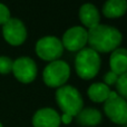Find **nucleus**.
I'll list each match as a JSON object with an SVG mask.
<instances>
[{"label": "nucleus", "instance_id": "f03ea898", "mask_svg": "<svg viewBox=\"0 0 127 127\" xmlns=\"http://www.w3.org/2000/svg\"><path fill=\"white\" fill-rule=\"evenodd\" d=\"M56 101L64 114L72 117L77 116L84 107V100L80 93L69 85H64L58 88L56 92Z\"/></svg>", "mask_w": 127, "mask_h": 127}, {"label": "nucleus", "instance_id": "f8f14e48", "mask_svg": "<svg viewBox=\"0 0 127 127\" xmlns=\"http://www.w3.org/2000/svg\"><path fill=\"white\" fill-rule=\"evenodd\" d=\"M110 70L118 76L127 72V49L117 48L112 53L109 58Z\"/></svg>", "mask_w": 127, "mask_h": 127}, {"label": "nucleus", "instance_id": "dca6fc26", "mask_svg": "<svg viewBox=\"0 0 127 127\" xmlns=\"http://www.w3.org/2000/svg\"><path fill=\"white\" fill-rule=\"evenodd\" d=\"M116 88L119 96L127 100V72L118 77V80L116 83Z\"/></svg>", "mask_w": 127, "mask_h": 127}, {"label": "nucleus", "instance_id": "20e7f679", "mask_svg": "<svg viewBox=\"0 0 127 127\" xmlns=\"http://www.w3.org/2000/svg\"><path fill=\"white\" fill-rule=\"evenodd\" d=\"M70 76V68L64 60H54L45 67L42 78L47 86L59 88L66 84Z\"/></svg>", "mask_w": 127, "mask_h": 127}, {"label": "nucleus", "instance_id": "1a4fd4ad", "mask_svg": "<svg viewBox=\"0 0 127 127\" xmlns=\"http://www.w3.org/2000/svg\"><path fill=\"white\" fill-rule=\"evenodd\" d=\"M88 41V32L84 27L76 26L69 28L63 37V46L69 51H79L85 48Z\"/></svg>", "mask_w": 127, "mask_h": 127}, {"label": "nucleus", "instance_id": "39448f33", "mask_svg": "<svg viewBox=\"0 0 127 127\" xmlns=\"http://www.w3.org/2000/svg\"><path fill=\"white\" fill-rule=\"evenodd\" d=\"M104 112L113 123L118 125L127 124V100L122 98L116 92H110L104 105Z\"/></svg>", "mask_w": 127, "mask_h": 127}, {"label": "nucleus", "instance_id": "9b49d317", "mask_svg": "<svg viewBox=\"0 0 127 127\" xmlns=\"http://www.w3.org/2000/svg\"><path fill=\"white\" fill-rule=\"evenodd\" d=\"M79 18L83 25L87 28H94L99 25L100 16L97 8L92 3H84L79 9Z\"/></svg>", "mask_w": 127, "mask_h": 127}, {"label": "nucleus", "instance_id": "7ed1b4c3", "mask_svg": "<svg viewBox=\"0 0 127 127\" xmlns=\"http://www.w3.org/2000/svg\"><path fill=\"white\" fill-rule=\"evenodd\" d=\"M76 71L80 78L92 79L98 74L100 68V57L92 48H83L78 51L75 60Z\"/></svg>", "mask_w": 127, "mask_h": 127}, {"label": "nucleus", "instance_id": "aec40b11", "mask_svg": "<svg viewBox=\"0 0 127 127\" xmlns=\"http://www.w3.org/2000/svg\"><path fill=\"white\" fill-rule=\"evenodd\" d=\"M72 121V116H70V115H67V114H63L62 116H60V123H64V124H70Z\"/></svg>", "mask_w": 127, "mask_h": 127}, {"label": "nucleus", "instance_id": "4468645a", "mask_svg": "<svg viewBox=\"0 0 127 127\" xmlns=\"http://www.w3.org/2000/svg\"><path fill=\"white\" fill-rule=\"evenodd\" d=\"M127 11V0H107L103 7V13L107 18H118Z\"/></svg>", "mask_w": 127, "mask_h": 127}, {"label": "nucleus", "instance_id": "6e6552de", "mask_svg": "<svg viewBox=\"0 0 127 127\" xmlns=\"http://www.w3.org/2000/svg\"><path fill=\"white\" fill-rule=\"evenodd\" d=\"M11 71L20 83L29 84L37 76V65L29 57H19L13 62Z\"/></svg>", "mask_w": 127, "mask_h": 127}, {"label": "nucleus", "instance_id": "4be33fe9", "mask_svg": "<svg viewBox=\"0 0 127 127\" xmlns=\"http://www.w3.org/2000/svg\"><path fill=\"white\" fill-rule=\"evenodd\" d=\"M0 127H2V124L1 123H0Z\"/></svg>", "mask_w": 127, "mask_h": 127}, {"label": "nucleus", "instance_id": "f3484780", "mask_svg": "<svg viewBox=\"0 0 127 127\" xmlns=\"http://www.w3.org/2000/svg\"><path fill=\"white\" fill-rule=\"evenodd\" d=\"M12 64L13 62L9 57L6 56H0V74L6 75L12 70Z\"/></svg>", "mask_w": 127, "mask_h": 127}, {"label": "nucleus", "instance_id": "6ab92c4d", "mask_svg": "<svg viewBox=\"0 0 127 127\" xmlns=\"http://www.w3.org/2000/svg\"><path fill=\"white\" fill-rule=\"evenodd\" d=\"M118 75L115 74V72H113L112 70H109L108 72H106L105 77H104V81H105V85L109 86V85H114V84L117 83V80H118Z\"/></svg>", "mask_w": 127, "mask_h": 127}, {"label": "nucleus", "instance_id": "423d86ee", "mask_svg": "<svg viewBox=\"0 0 127 127\" xmlns=\"http://www.w3.org/2000/svg\"><path fill=\"white\" fill-rule=\"evenodd\" d=\"M36 53L38 57L47 62L58 60L63 55L64 46L59 39L54 36H47L39 39L36 44Z\"/></svg>", "mask_w": 127, "mask_h": 127}, {"label": "nucleus", "instance_id": "0eeeda50", "mask_svg": "<svg viewBox=\"0 0 127 127\" xmlns=\"http://www.w3.org/2000/svg\"><path fill=\"white\" fill-rule=\"evenodd\" d=\"M3 38L11 46H20L27 38V29L24 22L17 18H10L4 25H2Z\"/></svg>", "mask_w": 127, "mask_h": 127}, {"label": "nucleus", "instance_id": "ddd939ff", "mask_svg": "<svg viewBox=\"0 0 127 127\" xmlns=\"http://www.w3.org/2000/svg\"><path fill=\"white\" fill-rule=\"evenodd\" d=\"M76 117L78 124L84 127H94L101 122V114L96 108H83Z\"/></svg>", "mask_w": 127, "mask_h": 127}, {"label": "nucleus", "instance_id": "2eb2a0df", "mask_svg": "<svg viewBox=\"0 0 127 127\" xmlns=\"http://www.w3.org/2000/svg\"><path fill=\"white\" fill-rule=\"evenodd\" d=\"M112 90L109 89L107 85L103 83H95L93 85H90V87L88 88V96L95 103H103L106 101L107 98L109 97V94Z\"/></svg>", "mask_w": 127, "mask_h": 127}, {"label": "nucleus", "instance_id": "9d476101", "mask_svg": "<svg viewBox=\"0 0 127 127\" xmlns=\"http://www.w3.org/2000/svg\"><path fill=\"white\" fill-rule=\"evenodd\" d=\"M33 127H59L60 116L53 108H41L32 117Z\"/></svg>", "mask_w": 127, "mask_h": 127}, {"label": "nucleus", "instance_id": "412c9836", "mask_svg": "<svg viewBox=\"0 0 127 127\" xmlns=\"http://www.w3.org/2000/svg\"><path fill=\"white\" fill-rule=\"evenodd\" d=\"M124 127H127V124H125V125H124Z\"/></svg>", "mask_w": 127, "mask_h": 127}, {"label": "nucleus", "instance_id": "f257e3e1", "mask_svg": "<svg viewBox=\"0 0 127 127\" xmlns=\"http://www.w3.org/2000/svg\"><path fill=\"white\" fill-rule=\"evenodd\" d=\"M87 32V44H89L90 48L97 53L114 51L118 48L123 39V36L118 29L106 25H97L94 28H90Z\"/></svg>", "mask_w": 127, "mask_h": 127}, {"label": "nucleus", "instance_id": "a211bd4d", "mask_svg": "<svg viewBox=\"0 0 127 127\" xmlns=\"http://www.w3.org/2000/svg\"><path fill=\"white\" fill-rule=\"evenodd\" d=\"M10 10L3 3H0V25H4L10 19Z\"/></svg>", "mask_w": 127, "mask_h": 127}]
</instances>
